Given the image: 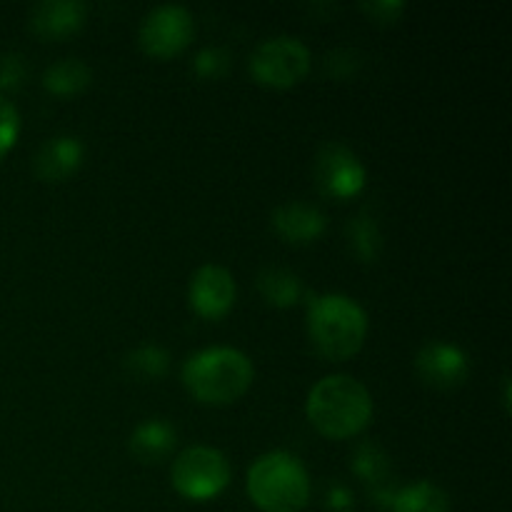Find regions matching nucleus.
I'll list each match as a JSON object with an SVG mask.
<instances>
[{
	"label": "nucleus",
	"mask_w": 512,
	"mask_h": 512,
	"mask_svg": "<svg viewBox=\"0 0 512 512\" xmlns=\"http://www.w3.org/2000/svg\"><path fill=\"white\" fill-rule=\"evenodd\" d=\"M125 370H128L130 375H135V378L143 380L160 378V375L168 370V353H165L160 345H140L133 353H128V358H125Z\"/></svg>",
	"instance_id": "19"
},
{
	"label": "nucleus",
	"mask_w": 512,
	"mask_h": 512,
	"mask_svg": "<svg viewBox=\"0 0 512 512\" xmlns=\"http://www.w3.org/2000/svg\"><path fill=\"white\" fill-rule=\"evenodd\" d=\"M360 8L370 15V18L380 20V23H393L398 15L405 10V0H363Z\"/></svg>",
	"instance_id": "23"
},
{
	"label": "nucleus",
	"mask_w": 512,
	"mask_h": 512,
	"mask_svg": "<svg viewBox=\"0 0 512 512\" xmlns=\"http://www.w3.org/2000/svg\"><path fill=\"white\" fill-rule=\"evenodd\" d=\"M85 148L75 135H55L38 148L33 158L35 175L43 180H65L83 163Z\"/></svg>",
	"instance_id": "12"
},
{
	"label": "nucleus",
	"mask_w": 512,
	"mask_h": 512,
	"mask_svg": "<svg viewBox=\"0 0 512 512\" xmlns=\"http://www.w3.org/2000/svg\"><path fill=\"white\" fill-rule=\"evenodd\" d=\"M328 500H330V508H333V510H348L350 505H353V500H350V493L345 488L330 490Z\"/></svg>",
	"instance_id": "25"
},
{
	"label": "nucleus",
	"mask_w": 512,
	"mask_h": 512,
	"mask_svg": "<svg viewBox=\"0 0 512 512\" xmlns=\"http://www.w3.org/2000/svg\"><path fill=\"white\" fill-rule=\"evenodd\" d=\"M308 333L318 353L330 360L355 355L368 335L363 305L340 293L315 295L308 303Z\"/></svg>",
	"instance_id": "3"
},
{
	"label": "nucleus",
	"mask_w": 512,
	"mask_h": 512,
	"mask_svg": "<svg viewBox=\"0 0 512 512\" xmlns=\"http://www.w3.org/2000/svg\"><path fill=\"white\" fill-rule=\"evenodd\" d=\"M273 225L288 243H313L323 235L325 215L318 205L288 200L273 210Z\"/></svg>",
	"instance_id": "13"
},
{
	"label": "nucleus",
	"mask_w": 512,
	"mask_h": 512,
	"mask_svg": "<svg viewBox=\"0 0 512 512\" xmlns=\"http://www.w3.org/2000/svg\"><path fill=\"white\" fill-rule=\"evenodd\" d=\"M308 418L328 438H353L373 418V398L360 380L328 375L310 390Z\"/></svg>",
	"instance_id": "1"
},
{
	"label": "nucleus",
	"mask_w": 512,
	"mask_h": 512,
	"mask_svg": "<svg viewBox=\"0 0 512 512\" xmlns=\"http://www.w3.org/2000/svg\"><path fill=\"white\" fill-rule=\"evenodd\" d=\"M248 493L265 512H300L310 498L308 470L285 450L265 453L250 465Z\"/></svg>",
	"instance_id": "4"
},
{
	"label": "nucleus",
	"mask_w": 512,
	"mask_h": 512,
	"mask_svg": "<svg viewBox=\"0 0 512 512\" xmlns=\"http://www.w3.org/2000/svg\"><path fill=\"white\" fill-rule=\"evenodd\" d=\"M355 470H358L363 478L380 480L385 473H388V455L373 443L360 445L358 453H355Z\"/></svg>",
	"instance_id": "20"
},
{
	"label": "nucleus",
	"mask_w": 512,
	"mask_h": 512,
	"mask_svg": "<svg viewBox=\"0 0 512 512\" xmlns=\"http://www.w3.org/2000/svg\"><path fill=\"white\" fill-rule=\"evenodd\" d=\"M258 288L268 303L280 305V308L298 303L300 295H303V283H300L298 275L288 268H280V265H268V268L260 270Z\"/></svg>",
	"instance_id": "16"
},
{
	"label": "nucleus",
	"mask_w": 512,
	"mask_h": 512,
	"mask_svg": "<svg viewBox=\"0 0 512 512\" xmlns=\"http://www.w3.org/2000/svg\"><path fill=\"white\" fill-rule=\"evenodd\" d=\"M25 78V60L20 53H8L0 58V88H18Z\"/></svg>",
	"instance_id": "24"
},
{
	"label": "nucleus",
	"mask_w": 512,
	"mask_h": 512,
	"mask_svg": "<svg viewBox=\"0 0 512 512\" xmlns=\"http://www.w3.org/2000/svg\"><path fill=\"white\" fill-rule=\"evenodd\" d=\"M318 188L333 198H353L365 185V165L343 143H325L313 163Z\"/></svg>",
	"instance_id": "8"
},
{
	"label": "nucleus",
	"mask_w": 512,
	"mask_h": 512,
	"mask_svg": "<svg viewBox=\"0 0 512 512\" xmlns=\"http://www.w3.org/2000/svg\"><path fill=\"white\" fill-rule=\"evenodd\" d=\"M183 383L203 403H233L253 383V363L243 350L213 345L185 360Z\"/></svg>",
	"instance_id": "2"
},
{
	"label": "nucleus",
	"mask_w": 512,
	"mask_h": 512,
	"mask_svg": "<svg viewBox=\"0 0 512 512\" xmlns=\"http://www.w3.org/2000/svg\"><path fill=\"white\" fill-rule=\"evenodd\" d=\"M348 240L353 253L358 255L365 263H373L380 255V248H383V235H380L378 223L370 215H358L348 223Z\"/></svg>",
	"instance_id": "18"
},
{
	"label": "nucleus",
	"mask_w": 512,
	"mask_h": 512,
	"mask_svg": "<svg viewBox=\"0 0 512 512\" xmlns=\"http://www.w3.org/2000/svg\"><path fill=\"white\" fill-rule=\"evenodd\" d=\"M415 370L423 378V383L440 390H450L465 383V378L470 375V363L468 355L458 345L430 340L415 355Z\"/></svg>",
	"instance_id": "9"
},
{
	"label": "nucleus",
	"mask_w": 512,
	"mask_h": 512,
	"mask_svg": "<svg viewBox=\"0 0 512 512\" xmlns=\"http://www.w3.org/2000/svg\"><path fill=\"white\" fill-rule=\"evenodd\" d=\"M175 445V428L160 418H150L140 423L130 435V453L143 463H155L165 458Z\"/></svg>",
	"instance_id": "14"
},
{
	"label": "nucleus",
	"mask_w": 512,
	"mask_h": 512,
	"mask_svg": "<svg viewBox=\"0 0 512 512\" xmlns=\"http://www.w3.org/2000/svg\"><path fill=\"white\" fill-rule=\"evenodd\" d=\"M188 298L198 315H203V318H220L235 303L233 273L215 263L200 265L193 278H190Z\"/></svg>",
	"instance_id": "10"
},
{
	"label": "nucleus",
	"mask_w": 512,
	"mask_h": 512,
	"mask_svg": "<svg viewBox=\"0 0 512 512\" xmlns=\"http://www.w3.org/2000/svg\"><path fill=\"white\" fill-rule=\"evenodd\" d=\"M90 78L93 73H90L88 63H83L80 58H60L58 63L45 68L43 85L55 95H73L88 88Z\"/></svg>",
	"instance_id": "17"
},
{
	"label": "nucleus",
	"mask_w": 512,
	"mask_h": 512,
	"mask_svg": "<svg viewBox=\"0 0 512 512\" xmlns=\"http://www.w3.org/2000/svg\"><path fill=\"white\" fill-rule=\"evenodd\" d=\"M393 512H450V498L440 485L420 480L393 495Z\"/></svg>",
	"instance_id": "15"
},
{
	"label": "nucleus",
	"mask_w": 512,
	"mask_h": 512,
	"mask_svg": "<svg viewBox=\"0 0 512 512\" xmlns=\"http://www.w3.org/2000/svg\"><path fill=\"white\" fill-rule=\"evenodd\" d=\"M18 130H20L18 108H15L5 95H0V158L13 148L15 138H18Z\"/></svg>",
	"instance_id": "21"
},
{
	"label": "nucleus",
	"mask_w": 512,
	"mask_h": 512,
	"mask_svg": "<svg viewBox=\"0 0 512 512\" xmlns=\"http://www.w3.org/2000/svg\"><path fill=\"white\" fill-rule=\"evenodd\" d=\"M88 5L80 0H40L30 10V28L40 38H65L85 23Z\"/></svg>",
	"instance_id": "11"
},
{
	"label": "nucleus",
	"mask_w": 512,
	"mask_h": 512,
	"mask_svg": "<svg viewBox=\"0 0 512 512\" xmlns=\"http://www.w3.org/2000/svg\"><path fill=\"white\" fill-rule=\"evenodd\" d=\"M193 68L203 78H218L228 68V53L223 48H218V45H210V48H203L195 55Z\"/></svg>",
	"instance_id": "22"
},
{
	"label": "nucleus",
	"mask_w": 512,
	"mask_h": 512,
	"mask_svg": "<svg viewBox=\"0 0 512 512\" xmlns=\"http://www.w3.org/2000/svg\"><path fill=\"white\" fill-rule=\"evenodd\" d=\"M310 68V48L295 35H273L255 45L250 55V73L263 85L288 88L298 83Z\"/></svg>",
	"instance_id": "6"
},
{
	"label": "nucleus",
	"mask_w": 512,
	"mask_h": 512,
	"mask_svg": "<svg viewBox=\"0 0 512 512\" xmlns=\"http://www.w3.org/2000/svg\"><path fill=\"white\" fill-rule=\"evenodd\" d=\"M195 23L185 5L163 3L148 10L140 23V45L155 58H168L180 53L193 40Z\"/></svg>",
	"instance_id": "7"
},
{
	"label": "nucleus",
	"mask_w": 512,
	"mask_h": 512,
	"mask_svg": "<svg viewBox=\"0 0 512 512\" xmlns=\"http://www.w3.org/2000/svg\"><path fill=\"white\" fill-rule=\"evenodd\" d=\"M175 490L190 500H208L230 483V463L210 445H193L175 458L170 470Z\"/></svg>",
	"instance_id": "5"
}]
</instances>
